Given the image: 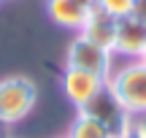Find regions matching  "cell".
I'll use <instances>...</instances> for the list:
<instances>
[{
	"instance_id": "15",
	"label": "cell",
	"mask_w": 146,
	"mask_h": 138,
	"mask_svg": "<svg viewBox=\"0 0 146 138\" xmlns=\"http://www.w3.org/2000/svg\"><path fill=\"white\" fill-rule=\"evenodd\" d=\"M65 138H68V135H65Z\"/></svg>"
},
{
	"instance_id": "7",
	"label": "cell",
	"mask_w": 146,
	"mask_h": 138,
	"mask_svg": "<svg viewBox=\"0 0 146 138\" xmlns=\"http://www.w3.org/2000/svg\"><path fill=\"white\" fill-rule=\"evenodd\" d=\"M146 46V25L135 16H125L116 22V41H114V57H130L135 60Z\"/></svg>"
},
{
	"instance_id": "4",
	"label": "cell",
	"mask_w": 146,
	"mask_h": 138,
	"mask_svg": "<svg viewBox=\"0 0 146 138\" xmlns=\"http://www.w3.org/2000/svg\"><path fill=\"white\" fill-rule=\"evenodd\" d=\"M81 111L89 114V117H95L100 125H106V130H108L111 135H125L127 130H130V125H133V117L122 108V103L116 100V95L108 90V84H106Z\"/></svg>"
},
{
	"instance_id": "2",
	"label": "cell",
	"mask_w": 146,
	"mask_h": 138,
	"mask_svg": "<svg viewBox=\"0 0 146 138\" xmlns=\"http://www.w3.org/2000/svg\"><path fill=\"white\" fill-rule=\"evenodd\" d=\"M38 87L27 76L0 79V125H16L35 108Z\"/></svg>"
},
{
	"instance_id": "12",
	"label": "cell",
	"mask_w": 146,
	"mask_h": 138,
	"mask_svg": "<svg viewBox=\"0 0 146 138\" xmlns=\"http://www.w3.org/2000/svg\"><path fill=\"white\" fill-rule=\"evenodd\" d=\"M133 130H135V135H138V138H146V117L133 119Z\"/></svg>"
},
{
	"instance_id": "3",
	"label": "cell",
	"mask_w": 146,
	"mask_h": 138,
	"mask_svg": "<svg viewBox=\"0 0 146 138\" xmlns=\"http://www.w3.org/2000/svg\"><path fill=\"white\" fill-rule=\"evenodd\" d=\"M65 68H78L87 70V73H95L100 79L108 81L111 70H114V54L100 49L98 43L87 41L84 35H76L68 46V57H65Z\"/></svg>"
},
{
	"instance_id": "6",
	"label": "cell",
	"mask_w": 146,
	"mask_h": 138,
	"mask_svg": "<svg viewBox=\"0 0 146 138\" xmlns=\"http://www.w3.org/2000/svg\"><path fill=\"white\" fill-rule=\"evenodd\" d=\"M95 8V0H46V14L62 30H81L89 11Z\"/></svg>"
},
{
	"instance_id": "14",
	"label": "cell",
	"mask_w": 146,
	"mask_h": 138,
	"mask_svg": "<svg viewBox=\"0 0 146 138\" xmlns=\"http://www.w3.org/2000/svg\"><path fill=\"white\" fill-rule=\"evenodd\" d=\"M111 138H127V135H111Z\"/></svg>"
},
{
	"instance_id": "10",
	"label": "cell",
	"mask_w": 146,
	"mask_h": 138,
	"mask_svg": "<svg viewBox=\"0 0 146 138\" xmlns=\"http://www.w3.org/2000/svg\"><path fill=\"white\" fill-rule=\"evenodd\" d=\"M95 8L106 11V14L114 16V19H125V16L133 14L135 0H95Z\"/></svg>"
},
{
	"instance_id": "11",
	"label": "cell",
	"mask_w": 146,
	"mask_h": 138,
	"mask_svg": "<svg viewBox=\"0 0 146 138\" xmlns=\"http://www.w3.org/2000/svg\"><path fill=\"white\" fill-rule=\"evenodd\" d=\"M133 16L135 19H141L146 25V0H135V8H133Z\"/></svg>"
},
{
	"instance_id": "13",
	"label": "cell",
	"mask_w": 146,
	"mask_h": 138,
	"mask_svg": "<svg viewBox=\"0 0 146 138\" xmlns=\"http://www.w3.org/2000/svg\"><path fill=\"white\" fill-rule=\"evenodd\" d=\"M135 60H138V62H143V65H146V46L141 49V54H138V57H135Z\"/></svg>"
},
{
	"instance_id": "5",
	"label": "cell",
	"mask_w": 146,
	"mask_h": 138,
	"mask_svg": "<svg viewBox=\"0 0 146 138\" xmlns=\"http://www.w3.org/2000/svg\"><path fill=\"white\" fill-rule=\"evenodd\" d=\"M103 87H106V79H100V76H95V73H87V70H78V68H65L62 70V92L78 111H81Z\"/></svg>"
},
{
	"instance_id": "8",
	"label": "cell",
	"mask_w": 146,
	"mask_h": 138,
	"mask_svg": "<svg viewBox=\"0 0 146 138\" xmlns=\"http://www.w3.org/2000/svg\"><path fill=\"white\" fill-rule=\"evenodd\" d=\"M116 22L114 16H108L106 11L100 8H92L87 16V22L81 25V30H78V35H84L87 41L98 43L100 49H106V52L114 54V41H116Z\"/></svg>"
},
{
	"instance_id": "9",
	"label": "cell",
	"mask_w": 146,
	"mask_h": 138,
	"mask_svg": "<svg viewBox=\"0 0 146 138\" xmlns=\"http://www.w3.org/2000/svg\"><path fill=\"white\" fill-rule=\"evenodd\" d=\"M68 138H111V133L106 130V125H100L95 117L78 111L76 119H73V125H70Z\"/></svg>"
},
{
	"instance_id": "1",
	"label": "cell",
	"mask_w": 146,
	"mask_h": 138,
	"mask_svg": "<svg viewBox=\"0 0 146 138\" xmlns=\"http://www.w3.org/2000/svg\"><path fill=\"white\" fill-rule=\"evenodd\" d=\"M106 84L133 119L146 117V65L143 62L130 60V62L119 65L116 70H111Z\"/></svg>"
}]
</instances>
